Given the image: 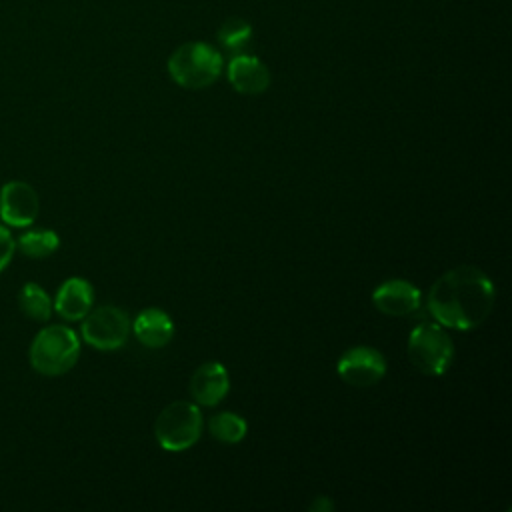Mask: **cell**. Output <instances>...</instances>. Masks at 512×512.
<instances>
[{
    "label": "cell",
    "instance_id": "6da1fadb",
    "mask_svg": "<svg viewBox=\"0 0 512 512\" xmlns=\"http://www.w3.org/2000/svg\"><path fill=\"white\" fill-rule=\"evenodd\" d=\"M496 288L476 266H456L444 272L428 292V312L452 330H472L492 312Z\"/></svg>",
    "mask_w": 512,
    "mask_h": 512
},
{
    "label": "cell",
    "instance_id": "7a4b0ae2",
    "mask_svg": "<svg viewBox=\"0 0 512 512\" xmlns=\"http://www.w3.org/2000/svg\"><path fill=\"white\" fill-rule=\"evenodd\" d=\"M28 356L38 374L62 376L78 362L80 338L70 326L48 324L34 336Z\"/></svg>",
    "mask_w": 512,
    "mask_h": 512
},
{
    "label": "cell",
    "instance_id": "3957f363",
    "mask_svg": "<svg viewBox=\"0 0 512 512\" xmlns=\"http://www.w3.org/2000/svg\"><path fill=\"white\" fill-rule=\"evenodd\" d=\"M222 54L206 42H186L168 58L170 78L188 90H200L214 84L222 74Z\"/></svg>",
    "mask_w": 512,
    "mask_h": 512
},
{
    "label": "cell",
    "instance_id": "277c9868",
    "mask_svg": "<svg viewBox=\"0 0 512 512\" xmlns=\"http://www.w3.org/2000/svg\"><path fill=\"white\" fill-rule=\"evenodd\" d=\"M202 428L204 418L198 404L178 400L158 414L154 422V438L166 452H184L200 440Z\"/></svg>",
    "mask_w": 512,
    "mask_h": 512
},
{
    "label": "cell",
    "instance_id": "5b68a950",
    "mask_svg": "<svg viewBox=\"0 0 512 512\" xmlns=\"http://www.w3.org/2000/svg\"><path fill=\"white\" fill-rule=\"evenodd\" d=\"M408 358L426 376H442L454 360V342L440 324L422 322L408 336Z\"/></svg>",
    "mask_w": 512,
    "mask_h": 512
},
{
    "label": "cell",
    "instance_id": "8992f818",
    "mask_svg": "<svg viewBox=\"0 0 512 512\" xmlns=\"http://www.w3.org/2000/svg\"><path fill=\"white\" fill-rule=\"evenodd\" d=\"M82 340L102 352H112L122 348L130 336L128 314L112 304L98 306L82 318Z\"/></svg>",
    "mask_w": 512,
    "mask_h": 512
},
{
    "label": "cell",
    "instance_id": "52a82bcc",
    "mask_svg": "<svg viewBox=\"0 0 512 512\" xmlns=\"http://www.w3.org/2000/svg\"><path fill=\"white\" fill-rule=\"evenodd\" d=\"M336 372L350 386H374L386 374V358L372 346H354L338 358Z\"/></svg>",
    "mask_w": 512,
    "mask_h": 512
},
{
    "label": "cell",
    "instance_id": "ba28073f",
    "mask_svg": "<svg viewBox=\"0 0 512 512\" xmlns=\"http://www.w3.org/2000/svg\"><path fill=\"white\" fill-rule=\"evenodd\" d=\"M40 198L24 180H10L0 188V218L14 228H26L36 222Z\"/></svg>",
    "mask_w": 512,
    "mask_h": 512
},
{
    "label": "cell",
    "instance_id": "9c48e42d",
    "mask_svg": "<svg viewBox=\"0 0 512 512\" xmlns=\"http://www.w3.org/2000/svg\"><path fill=\"white\" fill-rule=\"evenodd\" d=\"M372 304L378 312L400 318L420 308L422 294L412 282L394 278L376 286V290L372 292Z\"/></svg>",
    "mask_w": 512,
    "mask_h": 512
},
{
    "label": "cell",
    "instance_id": "30bf717a",
    "mask_svg": "<svg viewBox=\"0 0 512 512\" xmlns=\"http://www.w3.org/2000/svg\"><path fill=\"white\" fill-rule=\"evenodd\" d=\"M192 398L200 406H216L220 400L230 390V376L224 364L212 360L200 364L194 374L190 376V386H188Z\"/></svg>",
    "mask_w": 512,
    "mask_h": 512
},
{
    "label": "cell",
    "instance_id": "8fae6325",
    "mask_svg": "<svg viewBox=\"0 0 512 512\" xmlns=\"http://www.w3.org/2000/svg\"><path fill=\"white\" fill-rule=\"evenodd\" d=\"M226 76L230 86L246 96L262 94L270 86V70L266 64L248 54H234V58L228 62Z\"/></svg>",
    "mask_w": 512,
    "mask_h": 512
},
{
    "label": "cell",
    "instance_id": "7c38bea8",
    "mask_svg": "<svg viewBox=\"0 0 512 512\" xmlns=\"http://www.w3.org/2000/svg\"><path fill=\"white\" fill-rule=\"evenodd\" d=\"M92 304H94L92 284L86 278L72 276L64 280L62 286L58 288L52 308L60 318L76 322V320H82L92 310Z\"/></svg>",
    "mask_w": 512,
    "mask_h": 512
},
{
    "label": "cell",
    "instance_id": "4fadbf2b",
    "mask_svg": "<svg viewBox=\"0 0 512 512\" xmlns=\"http://www.w3.org/2000/svg\"><path fill=\"white\" fill-rule=\"evenodd\" d=\"M136 340L146 348H162L174 336L172 318L160 308L142 310L130 324Z\"/></svg>",
    "mask_w": 512,
    "mask_h": 512
},
{
    "label": "cell",
    "instance_id": "5bb4252c",
    "mask_svg": "<svg viewBox=\"0 0 512 512\" xmlns=\"http://www.w3.org/2000/svg\"><path fill=\"white\" fill-rule=\"evenodd\" d=\"M18 306L28 318H32L36 322H48L52 316V310H54L48 292L36 282H26L20 288Z\"/></svg>",
    "mask_w": 512,
    "mask_h": 512
},
{
    "label": "cell",
    "instance_id": "9a60e30c",
    "mask_svg": "<svg viewBox=\"0 0 512 512\" xmlns=\"http://www.w3.org/2000/svg\"><path fill=\"white\" fill-rule=\"evenodd\" d=\"M60 246V236L54 230H28L16 240V248L28 258H48Z\"/></svg>",
    "mask_w": 512,
    "mask_h": 512
},
{
    "label": "cell",
    "instance_id": "2e32d148",
    "mask_svg": "<svg viewBox=\"0 0 512 512\" xmlns=\"http://www.w3.org/2000/svg\"><path fill=\"white\" fill-rule=\"evenodd\" d=\"M208 430L218 442L238 444L240 440L246 438L248 424L242 416L234 412H218L208 420Z\"/></svg>",
    "mask_w": 512,
    "mask_h": 512
},
{
    "label": "cell",
    "instance_id": "e0dca14e",
    "mask_svg": "<svg viewBox=\"0 0 512 512\" xmlns=\"http://www.w3.org/2000/svg\"><path fill=\"white\" fill-rule=\"evenodd\" d=\"M216 38L224 50L232 54H242V50L250 44L252 26L242 18H230L218 28Z\"/></svg>",
    "mask_w": 512,
    "mask_h": 512
},
{
    "label": "cell",
    "instance_id": "ac0fdd59",
    "mask_svg": "<svg viewBox=\"0 0 512 512\" xmlns=\"http://www.w3.org/2000/svg\"><path fill=\"white\" fill-rule=\"evenodd\" d=\"M14 252H16V240L12 238V232L8 230V226L0 224V272L10 264Z\"/></svg>",
    "mask_w": 512,
    "mask_h": 512
},
{
    "label": "cell",
    "instance_id": "d6986e66",
    "mask_svg": "<svg viewBox=\"0 0 512 512\" xmlns=\"http://www.w3.org/2000/svg\"><path fill=\"white\" fill-rule=\"evenodd\" d=\"M332 508H334V504H332V500L328 496H316L314 502L310 504L312 512H330Z\"/></svg>",
    "mask_w": 512,
    "mask_h": 512
}]
</instances>
